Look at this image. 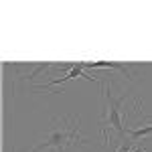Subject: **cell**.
<instances>
[{
	"label": "cell",
	"mask_w": 152,
	"mask_h": 152,
	"mask_svg": "<svg viewBox=\"0 0 152 152\" xmlns=\"http://www.w3.org/2000/svg\"><path fill=\"white\" fill-rule=\"evenodd\" d=\"M75 142L85 144V140L79 136V118H61L55 120L53 130L31 152H41L45 148H53L55 152H67V148Z\"/></svg>",
	"instance_id": "1"
},
{
	"label": "cell",
	"mask_w": 152,
	"mask_h": 152,
	"mask_svg": "<svg viewBox=\"0 0 152 152\" xmlns=\"http://www.w3.org/2000/svg\"><path fill=\"white\" fill-rule=\"evenodd\" d=\"M105 102H107V124L116 130L120 136H126L124 130V118H122V105L126 102V94L114 97L110 89H105Z\"/></svg>",
	"instance_id": "2"
},
{
	"label": "cell",
	"mask_w": 152,
	"mask_h": 152,
	"mask_svg": "<svg viewBox=\"0 0 152 152\" xmlns=\"http://www.w3.org/2000/svg\"><path fill=\"white\" fill-rule=\"evenodd\" d=\"M85 63H75L73 65V69H69V73L67 75H63V77H55V79H51V81L43 83V85H37V89H49V87H53V85H61V83L65 81H71V79H79V77H83V79H87V81H94V83H99V79L97 77H91V75H87L85 73Z\"/></svg>",
	"instance_id": "3"
},
{
	"label": "cell",
	"mask_w": 152,
	"mask_h": 152,
	"mask_svg": "<svg viewBox=\"0 0 152 152\" xmlns=\"http://www.w3.org/2000/svg\"><path fill=\"white\" fill-rule=\"evenodd\" d=\"M116 69L120 73H124L126 77H132L130 75V67L128 65H124V63H114V61H89V63H85V69Z\"/></svg>",
	"instance_id": "4"
},
{
	"label": "cell",
	"mask_w": 152,
	"mask_h": 152,
	"mask_svg": "<svg viewBox=\"0 0 152 152\" xmlns=\"http://www.w3.org/2000/svg\"><path fill=\"white\" fill-rule=\"evenodd\" d=\"M152 134V124H146V126H140V128L136 130H126V136L132 138V140H140V138H146V136H150Z\"/></svg>",
	"instance_id": "5"
},
{
	"label": "cell",
	"mask_w": 152,
	"mask_h": 152,
	"mask_svg": "<svg viewBox=\"0 0 152 152\" xmlns=\"http://www.w3.org/2000/svg\"><path fill=\"white\" fill-rule=\"evenodd\" d=\"M134 144H136V142L132 140V138H128V140H124L122 144H120V148H118L116 152H132V148H134ZM138 152H144V150H138Z\"/></svg>",
	"instance_id": "6"
}]
</instances>
